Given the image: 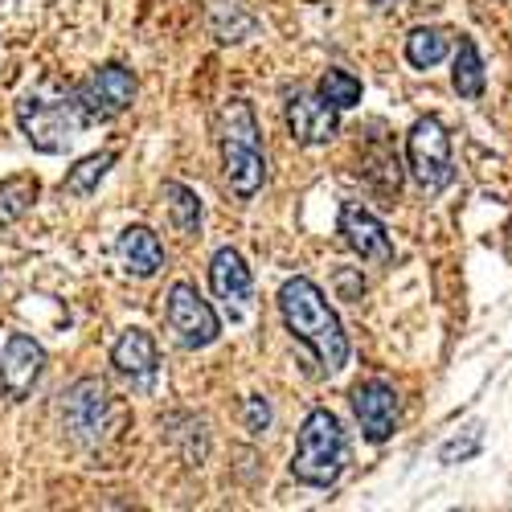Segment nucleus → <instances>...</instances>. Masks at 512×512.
Returning <instances> with one entry per match:
<instances>
[{
  "mask_svg": "<svg viewBox=\"0 0 512 512\" xmlns=\"http://www.w3.org/2000/svg\"><path fill=\"white\" fill-rule=\"evenodd\" d=\"M275 304H279L283 328L300 340V345L312 349V357L320 361L324 373H340L349 365V353H353L349 332H345V324H340L336 308L324 300V291L308 275H291L279 287Z\"/></svg>",
  "mask_w": 512,
  "mask_h": 512,
  "instance_id": "1",
  "label": "nucleus"
},
{
  "mask_svg": "<svg viewBox=\"0 0 512 512\" xmlns=\"http://www.w3.org/2000/svg\"><path fill=\"white\" fill-rule=\"evenodd\" d=\"M218 152H222V177L226 189L238 201H254L259 189L267 185V152H263V132H259V119H254L250 99L230 95L218 107Z\"/></svg>",
  "mask_w": 512,
  "mask_h": 512,
  "instance_id": "2",
  "label": "nucleus"
},
{
  "mask_svg": "<svg viewBox=\"0 0 512 512\" xmlns=\"http://www.w3.org/2000/svg\"><path fill=\"white\" fill-rule=\"evenodd\" d=\"M17 127L33 152L41 156H62L74 148V140L87 132V115H82L74 87L46 82L41 91H29L17 99Z\"/></svg>",
  "mask_w": 512,
  "mask_h": 512,
  "instance_id": "3",
  "label": "nucleus"
},
{
  "mask_svg": "<svg viewBox=\"0 0 512 512\" xmlns=\"http://www.w3.org/2000/svg\"><path fill=\"white\" fill-rule=\"evenodd\" d=\"M345 467H349V435H345V426H340V418L328 406L308 410L300 435H295L291 463H287L291 480L304 488L328 492L345 476Z\"/></svg>",
  "mask_w": 512,
  "mask_h": 512,
  "instance_id": "4",
  "label": "nucleus"
},
{
  "mask_svg": "<svg viewBox=\"0 0 512 512\" xmlns=\"http://www.w3.org/2000/svg\"><path fill=\"white\" fill-rule=\"evenodd\" d=\"M58 422L70 443H78L82 451H95L111 439L115 431V398L107 390V381L87 373L70 381L58 398Z\"/></svg>",
  "mask_w": 512,
  "mask_h": 512,
  "instance_id": "5",
  "label": "nucleus"
},
{
  "mask_svg": "<svg viewBox=\"0 0 512 512\" xmlns=\"http://www.w3.org/2000/svg\"><path fill=\"white\" fill-rule=\"evenodd\" d=\"M164 320H168V332L173 340L185 349V353H201L209 345H218L222 336V320L213 312V304L197 291V283L189 279H177L164 295Z\"/></svg>",
  "mask_w": 512,
  "mask_h": 512,
  "instance_id": "6",
  "label": "nucleus"
},
{
  "mask_svg": "<svg viewBox=\"0 0 512 512\" xmlns=\"http://www.w3.org/2000/svg\"><path fill=\"white\" fill-rule=\"evenodd\" d=\"M406 168L422 193H443L455 181L451 136H447L443 119H435V115L414 119L410 136H406Z\"/></svg>",
  "mask_w": 512,
  "mask_h": 512,
  "instance_id": "7",
  "label": "nucleus"
},
{
  "mask_svg": "<svg viewBox=\"0 0 512 512\" xmlns=\"http://www.w3.org/2000/svg\"><path fill=\"white\" fill-rule=\"evenodd\" d=\"M136 91H140V82L123 62H103L82 82H74V99H78V107H82V115H87L91 127L95 123H111L123 111H132Z\"/></svg>",
  "mask_w": 512,
  "mask_h": 512,
  "instance_id": "8",
  "label": "nucleus"
},
{
  "mask_svg": "<svg viewBox=\"0 0 512 512\" xmlns=\"http://www.w3.org/2000/svg\"><path fill=\"white\" fill-rule=\"evenodd\" d=\"M46 349L37 345L29 332H5L0 340V390H5L9 402H25L33 394V386L46 373Z\"/></svg>",
  "mask_w": 512,
  "mask_h": 512,
  "instance_id": "9",
  "label": "nucleus"
},
{
  "mask_svg": "<svg viewBox=\"0 0 512 512\" xmlns=\"http://www.w3.org/2000/svg\"><path fill=\"white\" fill-rule=\"evenodd\" d=\"M283 123L295 144L304 148H324L340 136V111L320 95V91H295L283 103Z\"/></svg>",
  "mask_w": 512,
  "mask_h": 512,
  "instance_id": "10",
  "label": "nucleus"
},
{
  "mask_svg": "<svg viewBox=\"0 0 512 512\" xmlns=\"http://www.w3.org/2000/svg\"><path fill=\"white\" fill-rule=\"evenodd\" d=\"M349 406L369 443H390L398 431V390L386 377H365L349 390Z\"/></svg>",
  "mask_w": 512,
  "mask_h": 512,
  "instance_id": "11",
  "label": "nucleus"
},
{
  "mask_svg": "<svg viewBox=\"0 0 512 512\" xmlns=\"http://www.w3.org/2000/svg\"><path fill=\"white\" fill-rule=\"evenodd\" d=\"M336 230H340L345 246L357 254L361 263H394L390 230H386V222H381L377 213H369L365 205H357V201H345V205H340V222H336Z\"/></svg>",
  "mask_w": 512,
  "mask_h": 512,
  "instance_id": "12",
  "label": "nucleus"
},
{
  "mask_svg": "<svg viewBox=\"0 0 512 512\" xmlns=\"http://www.w3.org/2000/svg\"><path fill=\"white\" fill-rule=\"evenodd\" d=\"M111 365L119 377H127L136 390H152L156 386V373H160V349H156V336L140 324L123 328L119 340L111 345Z\"/></svg>",
  "mask_w": 512,
  "mask_h": 512,
  "instance_id": "13",
  "label": "nucleus"
},
{
  "mask_svg": "<svg viewBox=\"0 0 512 512\" xmlns=\"http://www.w3.org/2000/svg\"><path fill=\"white\" fill-rule=\"evenodd\" d=\"M209 291L230 308V316H242L250 308L254 295V275L246 267V259L234 246H218L209 259Z\"/></svg>",
  "mask_w": 512,
  "mask_h": 512,
  "instance_id": "14",
  "label": "nucleus"
},
{
  "mask_svg": "<svg viewBox=\"0 0 512 512\" xmlns=\"http://www.w3.org/2000/svg\"><path fill=\"white\" fill-rule=\"evenodd\" d=\"M115 259L132 279H152L164 267V242L156 238L152 226H140V222L123 226L119 238H115Z\"/></svg>",
  "mask_w": 512,
  "mask_h": 512,
  "instance_id": "15",
  "label": "nucleus"
},
{
  "mask_svg": "<svg viewBox=\"0 0 512 512\" xmlns=\"http://www.w3.org/2000/svg\"><path fill=\"white\" fill-rule=\"evenodd\" d=\"M205 25L213 41H222V46H242V41L259 33V17L242 0H205Z\"/></svg>",
  "mask_w": 512,
  "mask_h": 512,
  "instance_id": "16",
  "label": "nucleus"
},
{
  "mask_svg": "<svg viewBox=\"0 0 512 512\" xmlns=\"http://www.w3.org/2000/svg\"><path fill=\"white\" fill-rule=\"evenodd\" d=\"M451 87L459 99L476 103L484 99L488 91V74H484V58H480V46L472 37H459L455 41V58H451Z\"/></svg>",
  "mask_w": 512,
  "mask_h": 512,
  "instance_id": "17",
  "label": "nucleus"
},
{
  "mask_svg": "<svg viewBox=\"0 0 512 512\" xmlns=\"http://www.w3.org/2000/svg\"><path fill=\"white\" fill-rule=\"evenodd\" d=\"M451 54H455V37L447 29H439V25H418L406 37V62L414 70H435Z\"/></svg>",
  "mask_w": 512,
  "mask_h": 512,
  "instance_id": "18",
  "label": "nucleus"
},
{
  "mask_svg": "<svg viewBox=\"0 0 512 512\" xmlns=\"http://www.w3.org/2000/svg\"><path fill=\"white\" fill-rule=\"evenodd\" d=\"M160 197L168 205V222H173V230L185 234V238H197L201 234V218H205V205H201L197 189H189L185 181H164Z\"/></svg>",
  "mask_w": 512,
  "mask_h": 512,
  "instance_id": "19",
  "label": "nucleus"
},
{
  "mask_svg": "<svg viewBox=\"0 0 512 512\" xmlns=\"http://www.w3.org/2000/svg\"><path fill=\"white\" fill-rule=\"evenodd\" d=\"M115 160H119L115 148H103V152H91V156L74 160V168H66V177H62L58 189H62L66 197H91V193L103 185V177L115 168Z\"/></svg>",
  "mask_w": 512,
  "mask_h": 512,
  "instance_id": "20",
  "label": "nucleus"
},
{
  "mask_svg": "<svg viewBox=\"0 0 512 512\" xmlns=\"http://www.w3.org/2000/svg\"><path fill=\"white\" fill-rule=\"evenodd\" d=\"M37 193H41V181L33 173H13V177L0 181V230L17 226L37 205Z\"/></svg>",
  "mask_w": 512,
  "mask_h": 512,
  "instance_id": "21",
  "label": "nucleus"
},
{
  "mask_svg": "<svg viewBox=\"0 0 512 512\" xmlns=\"http://www.w3.org/2000/svg\"><path fill=\"white\" fill-rule=\"evenodd\" d=\"M316 91H320L336 111H349V107L361 103V78L349 74V70H340V66H328V70L320 74V82H316Z\"/></svg>",
  "mask_w": 512,
  "mask_h": 512,
  "instance_id": "22",
  "label": "nucleus"
},
{
  "mask_svg": "<svg viewBox=\"0 0 512 512\" xmlns=\"http://www.w3.org/2000/svg\"><path fill=\"white\" fill-rule=\"evenodd\" d=\"M480 447H484V431L480 426H463V435H455V439H447L443 447H439V463H467V459H476L480 455Z\"/></svg>",
  "mask_w": 512,
  "mask_h": 512,
  "instance_id": "23",
  "label": "nucleus"
},
{
  "mask_svg": "<svg viewBox=\"0 0 512 512\" xmlns=\"http://www.w3.org/2000/svg\"><path fill=\"white\" fill-rule=\"evenodd\" d=\"M267 426H271V402L263 394H250L246 398V431L250 435H263Z\"/></svg>",
  "mask_w": 512,
  "mask_h": 512,
  "instance_id": "24",
  "label": "nucleus"
}]
</instances>
